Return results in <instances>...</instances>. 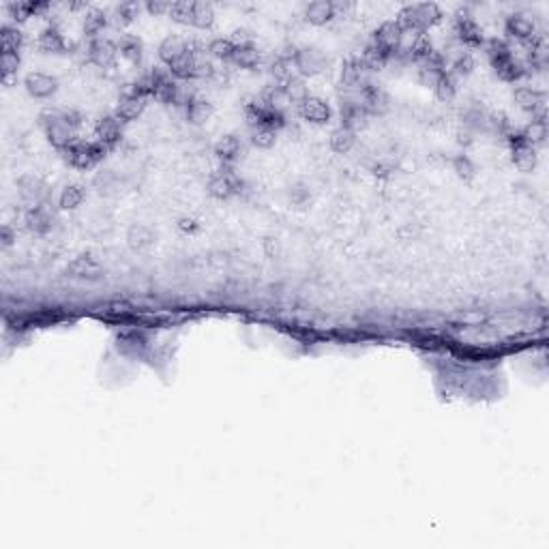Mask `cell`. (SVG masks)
Listing matches in <instances>:
<instances>
[{
  "mask_svg": "<svg viewBox=\"0 0 549 549\" xmlns=\"http://www.w3.org/2000/svg\"><path fill=\"white\" fill-rule=\"evenodd\" d=\"M240 153H243V144L236 135H223L215 144V155L223 165H232L240 157Z\"/></svg>",
  "mask_w": 549,
  "mask_h": 549,
  "instance_id": "cell-25",
  "label": "cell"
},
{
  "mask_svg": "<svg viewBox=\"0 0 549 549\" xmlns=\"http://www.w3.org/2000/svg\"><path fill=\"white\" fill-rule=\"evenodd\" d=\"M361 60L367 64L369 71H380V69H384L391 62V54L387 50H382L375 41H369V46L365 48Z\"/></svg>",
  "mask_w": 549,
  "mask_h": 549,
  "instance_id": "cell-29",
  "label": "cell"
},
{
  "mask_svg": "<svg viewBox=\"0 0 549 549\" xmlns=\"http://www.w3.org/2000/svg\"><path fill=\"white\" fill-rule=\"evenodd\" d=\"M393 169H395V167H393V165H387V163H377V165L373 167V172H375L377 176H389Z\"/></svg>",
  "mask_w": 549,
  "mask_h": 549,
  "instance_id": "cell-52",
  "label": "cell"
},
{
  "mask_svg": "<svg viewBox=\"0 0 549 549\" xmlns=\"http://www.w3.org/2000/svg\"><path fill=\"white\" fill-rule=\"evenodd\" d=\"M39 50L46 52V54H64L67 50H71L74 43L71 41H67L62 37V32L54 26L46 28L41 34H39V41H37Z\"/></svg>",
  "mask_w": 549,
  "mask_h": 549,
  "instance_id": "cell-23",
  "label": "cell"
},
{
  "mask_svg": "<svg viewBox=\"0 0 549 549\" xmlns=\"http://www.w3.org/2000/svg\"><path fill=\"white\" fill-rule=\"evenodd\" d=\"M453 169H455V174L464 181H472L474 174H476V167H474V163L468 155H457L453 159Z\"/></svg>",
  "mask_w": 549,
  "mask_h": 549,
  "instance_id": "cell-47",
  "label": "cell"
},
{
  "mask_svg": "<svg viewBox=\"0 0 549 549\" xmlns=\"http://www.w3.org/2000/svg\"><path fill=\"white\" fill-rule=\"evenodd\" d=\"M215 22V9L209 3H195L193 5V20L191 26L195 28H211Z\"/></svg>",
  "mask_w": 549,
  "mask_h": 549,
  "instance_id": "cell-40",
  "label": "cell"
},
{
  "mask_svg": "<svg viewBox=\"0 0 549 549\" xmlns=\"http://www.w3.org/2000/svg\"><path fill=\"white\" fill-rule=\"evenodd\" d=\"M18 69H20V54H13V52L0 54V71H3L5 84H11V78L18 74Z\"/></svg>",
  "mask_w": 549,
  "mask_h": 549,
  "instance_id": "cell-44",
  "label": "cell"
},
{
  "mask_svg": "<svg viewBox=\"0 0 549 549\" xmlns=\"http://www.w3.org/2000/svg\"><path fill=\"white\" fill-rule=\"evenodd\" d=\"M103 272H106V270L101 268V264H97L92 258H86V256L76 258L71 264H69V268H67L69 277L86 279V282H97V279H101Z\"/></svg>",
  "mask_w": 549,
  "mask_h": 549,
  "instance_id": "cell-21",
  "label": "cell"
},
{
  "mask_svg": "<svg viewBox=\"0 0 549 549\" xmlns=\"http://www.w3.org/2000/svg\"><path fill=\"white\" fill-rule=\"evenodd\" d=\"M335 18V9L333 3L328 0H316V3H309L305 9V20L314 26H324Z\"/></svg>",
  "mask_w": 549,
  "mask_h": 549,
  "instance_id": "cell-27",
  "label": "cell"
},
{
  "mask_svg": "<svg viewBox=\"0 0 549 549\" xmlns=\"http://www.w3.org/2000/svg\"><path fill=\"white\" fill-rule=\"evenodd\" d=\"M7 9H9V13H11L13 20L22 22V20L32 18V15L46 13V11L50 9V5H48V3H9Z\"/></svg>",
  "mask_w": 549,
  "mask_h": 549,
  "instance_id": "cell-33",
  "label": "cell"
},
{
  "mask_svg": "<svg viewBox=\"0 0 549 549\" xmlns=\"http://www.w3.org/2000/svg\"><path fill=\"white\" fill-rule=\"evenodd\" d=\"M116 54H118V46L112 43L110 39H95L88 43V60L101 69H108L114 64L116 60Z\"/></svg>",
  "mask_w": 549,
  "mask_h": 549,
  "instance_id": "cell-15",
  "label": "cell"
},
{
  "mask_svg": "<svg viewBox=\"0 0 549 549\" xmlns=\"http://www.w3.org/2000/svg\"><path fill=\"white\" fill-rule=\"evenodd\" d=\"M62 118H64L67 125H71L76 131H78V127L82 125V114H80L78 110H64V112H62Z\"/></svg>",
  "mask_w": 549,
  "mask_h": 549,
  "instance_id": "cell-49",
  "label": "cell"
},
{
  "mask_svg": "<svg viewBox=\"0 0 549 549\" xmlns=\"http://www.w3.org/2000/svg\"><path fill=\"white\" fill-rule=\"evenodd\" d=\"M169 9H172V3H161V0H148L146 3V11L151 15H169Z\"/></svg>",
  "mask_w": 549,
  "mask_h": 549,
  "instance_id": "cell-48",
  "label": "cell"
},
{
  "mask_svg": "<svg viewBox=\"0 0 549 549\" xmlns=\"http://www.w3.org/2000/svg\"><path fill=\"white\" fill-rule=\"evenodd\" d=\"M292 64L300 78H314V76H320L326 69V58L316 48H300V50H294Z\"/></svg>",
  "mask_w": 549,
  "mask_h": 549,
  "instance_id": "cell-5",
  "label": "cell"
},
{
  "mask_svg": "<svg viewBox=\"0 0 549 549\" xmlns=\"http://www.w3.org/2000/svg\"><path fill=\"white\" fill-rule=\"evenodd\" d=\"M0 240H3V247H9L15 240V232L9 225H3L0 228Z\"/></svg>",
  "mask_w": 549,
  "mask_h": 549,
  "instance_id": "cell-50",
  "label": "cell"
},
{
  "mask_svg": "<svg viewBox=\"0 0 549 549\" xmlns=\"http://www.w3.org/2000/svg\"><path fill=\"white\" fill-rule=\"evenodd\" d=\"M95 137H97V142L103 144L108 151L114 148L118 142H120V137H123V129H120V120L116 116H106V118H101L95 127Z\"/></svg>",
  "mask_w": 549,
  "mask_h": 549,
  "instance_id": "cell-18",
  "label": "cell"
},
{
  "mask_svg": "<svg viewBox=\"0 0 549 549\" xmlns=\"http://www.w3.org/2000/svg\"><path fill=\"white\" fill-rule=\"evenodd\" d=\"M453 34L455 39L461 43V46H470V48H478L483 46V30L480 26L472 20V15L468 11H459L457 18H455V26H453Z\"/></svg>",
  "mask_w": 549,
  "mask_h": 549,
  "instance_id": "cell-7",
  "label": "cell"
},
{
  "mask_svg": "<svg viewBox=\"0 0 549 549\" xmlns=\"http://www.w3.org/2000/svg\"><path fill=\"white\" fill-rule=\"evenodd\" d=\"M144 110H146V99H144V97L125 92V95L120 97V101H118L114 116H116L120 123H131V120H135V118H140Z\"/></svg>",
  "mask_w": 549,
  "mask_h": 549,
  "instance_id": "cell-20",
  "label": "cell"
},
{
  "mask_svg": "<svg viewBox=\"0 0 549 549\" xmlns=\"http://www.w3.org/2000/svg\"><path fill=\"white\" fill-rule=\"evenodd\" d=\"M108 24H110L108 13H103V11H97V9H95V11H90V13H86V18H84V34H86L90 41L101 39V34H103V30L108 28Z\"/></svg>",
  "mask_w": 549,
  "mask_h": 549,
  "instance_id": "cell-30",
  "label": "cell"
},
{
  "mask_svg": "<svg viewBox=\"0 0 549 549\" xmlns=\"http://www.w3.org/2000/svg\"><path fill=\"white\" fill-rule=\"evenodd\" d=\"M24 86L28 90L30 97L34 99H48L56 92L58 88V82L56 78L48 76V74H41V71H34V74H28L26 80H24Z\"/></svg>",
  "mask_w": 549,
  "mask_h": 549,
  "instance_id": "cell-17",
  "label": "cell"
},
{
  "mask_svg": "<svg viewBox=\"0 0 549 549\" xmlns=\"http://www.w3.org/2000/svg\"><path fill=\"white\" fill-rule=\"evenodd\" d=\"M472 135H474V133H472L470 129L459 131V142H461V144H470V142H472Z\"/></svg>",
  "mask_w": 549,
  "mask_h": 549,
  "instance_id": "cell-54",
  "label": "cell"
},
{
  "mask_svg": "<svg viewBox=\"0 0 549 549\" xmlns=\"http://www.w3.org/2000/svg\"><path fill=\"white\" fill-rule=\"evenodd\" d=\"M515 103L524 110L530 112L534 120H545L547 118V103H545V92L530 88V86H520L515 90Z\"/></svg>",
  "mask_w": 549,
  "mask_h": 549,
  "instance_id": "cell-8",
  "label": "cell"
},
{
  "mask_svg": "<svg viewBox=\"0 0 549 549\" xmlns=\"http://www.w3.org/2000/svg\"><path fill=\"white\" fill-rule=\"evenodd\" d=\"M26 225L34 234H48L54 228V213L50 209V204L43 202L37 206H30L26 213Z\"/></svg>",
  "mask_w": 549,
  "mask_h": 549,
  "instance_id": "cell-14",
  "label": "cell"
},
{
  "mask_svg": "<svg viewBox=\"0 0 549 549\" xmlns=\"http://www.w3.org/2000/svg\"><path fill=\"white\" fill-rule=\"evenodd\" d=\"M504 140L510 144V155H513V163L517 165L522 172H532L534 165H536V148L530 146L526 140H524V135L522 131L517 129H513L504 135Z\"/></svg>",
  "mask_w": 549,
  "mask_h": 549,
  "instance_id": "cell-4",
  "label": "cell"
},
{
  "mask_svg": "<svg viewBox=\"0 0 549 549\" xmlns=\"http://www.w3.org/2000/svg\"><path fill=\"white\" fill-rule=\"evenodd\" d=\"M472 69H474V58H472V54L470 52H459L455 58H453V62H451V69L449 71L459 80L461 76H468V74H472Z\"/></svg>",
  "mask_w": 549,
  "mask_h": 549,
  "instance_id": "cell-43",
  "label": "cell"
},
{
  "mask_svg": "<svg viewBox=\"0 0 549 549\" xmlns=\"http://www.w3.org/2000/svg\"><path fill=\"white\" fill-rule=\"evenodd\" d=\"M127 240H129V247L135 249V251H144L148 249L153 243H155V234L151 228L146 225H131L129 232H127Z\"/></svg>",
  "mask_w": 549,
  "mask_h": 549,
  "instance_id": "cell-31",
  "label": "cell"
},
{
  "mask_svg": "<svg viewBox=\"0 0 549 549\" xmlns=\"http://www.w3.org/2000/svg\"><path fill=\"white\" fill-rule=\"evenodd\" d=\"M522 135L524 140L530 144V146H543L547 142V120H530L524 129H522Z\"/></svg>",
  "mask_w": 549,
  "mask_h": 549,
  "instance_id": "cell-34",
  "label": "cell"
},
{
  "mask_svg": "<svg viewBox=\"0 0 549 549\" xmlns=\"http://www.w3.org/2000/svg\"><path fill=\"white\" fill-rule=\"evenodd\" d=\"M309 197V193L303 189V187H294L292 189V200L296 202V204H303V200H307Z\"/></svg>",
  "mask_w": 549,
  "mask_h": 549,
  "instance_id": "cell-53",
  "label": "cell"
},
{
  "mask_svg": "<svg viewBox=\"0 0 549 549\" xmlns=\"http://www.w3.org/2000/svg\"><path fill=\"white\" fill-rule=\"evenodd\" d=\"M18 189H20V195L30 202L32 206H37V204H43L48 202L50 197V189L48 185L39 179V176H32V174H26L18 181Z\"/></svg>",
  "mask_w": 549,
  "mask_h": 549,
  "instance_id": "cell-13",
  "label": "cell"
},
{
  "mask_svg": "<svg viewBox=\"0 0 549 549\" xmlns=\"http://www.w3.org/2000/svg\"><path fill=\"white\" fill-rule=\"evenodd\" d=\"M118 46V52L127 58V60H131V62H137L142 58V41L137 39V37H133V34H123L120 37V41L116 43Z\"/></svg>",
  "mask_w": 549,
  "mask_h": 549,
  "instance_id": "cell-38",
  "label": "cell"
},
{
  "mask_svg": "<svg viewBox=\"0 0 549 549\" xmlns=\"http://www.w3.org/2000/svg\"><path fill=\"white\" fill-rule=\"evenodd\" d=\"M22 48V32L15 26H3L0 28V50L5 52H13L20 54Z\"/></svg>",
  "mask_w": 549,
  "mask_h": 549,
  "instance_id": "cell-36",
  "label": "cell"
},
{
  "mask_svg": "<svg viewBox=\"0 0 549 549\" xmlns=\"http://www.w3.org/2000/svg\"><path fill=\"white\" fill-rule=\"evenodd\" d=\"M356 144V131L348 127H339L331 133V148L339 155H346Z\"/></svg>",
  "mask_w": 549,
  "mask_h": 549,
  "instance_id": "cell-32",
  "label": "cell"
},
{
  "mask_svg": "<svg viewBox=\"0 0 549 549\" xmlns=\"http://www.w3.org/2000/svg\"><path fill=\"white\" fill-rule=\"evenodd\" d=\"M504 32L508 39H515L520 43H526L534 37V34H538L534 20H530L528 13H513L510 18H506Z\"/></svg>",
  "mask_w": 549,
  "mask_h": 549,
  "instance_id": "cell-10",
  "label": "cell"
},
{
  "mask_svg": "<svg viewBox=\"0 0 549 549\" xmlns=\"http://www.w3.org/2000/svg\"><path fill=\"white\" fill-rule=\"evenodd\" d=\"M185 112H187V120L191 125H202L209 120V116L213 114V106L202 97H189L185 103Z\"/></svg>",
  "mask_w": 549,
  "mask_h": 549,
  "instance_id": "cell-28",
  "label": "cell"
},
{
  "mask_svg": "<svg viewBox=\"0 0 549 549\" xmlns=\"http://www.w3.org/2000/svg\"><path fill=\"white\" fill-rule=\"evenodd\" d=\"M137 13H140V5L137 3H120L114 11V22L116 26H125V24H131Z\"/></svg>",
  "mask_w": 549,
  "mask_h": 549,
  "instance_id": "cell-46",
  "label": "cell"
},
{
  "mask_svg": "<svg viewBox=\"0 0 549 549\" xmlns=\"http://www.w3.org/2000/svg\"><path fill=\"white\" fill-rule=\"evenodd\" d=\"M39 123L41 127L46 129V135H48V142L56 148V151H64L71 146L78 135H76V129L71 125H67L64 118H62V112H43L39 116Z\"/></svg>",
  "mask_w": 549,
  "mask_h": 549,
  "instance_id": "cell-2",
  "label": "cell"
},
{
  "mask_svg": "<svg viewBox=\"0 0 549 549\" xmlns=\"http://www.w3.org/2000/svg\"><path fill=\"white\" fill-rule=\"evenodd\" d=\"M232 64L240 67V69H256L262 64V52L253 46V43H247V46H236L232 58H230Z\"/></svg>",
  "mask_w": 549,
  "mask_h": 549,
  "instance_id": "cell-26",
  "label": "cell"
},
{
  "mask_svg": "<svg viewBox=\"0 0 549 549\" xmlns=\"http://www.w3.org/2000/svg\"><path fill=\"white\" fill-rule=\"evenodd\" d=\"M108 148L99 144L97 140L95 142H84V140H76L69 148L62 151L64 159L69 161V165H74L78 169H90L95 167L103 157H106Z\"/></svg>",
  "mask_w": 549,
  "mask_h": 549,
  "instance_id": "cell-3",
  "label": "cell"
},
{
  "mask_svg": "<svg viewBox=\"0 0 549 549\" xmlns=\"http://www.w3.org/2000/svg\"><path fill=\"white\" fill-rule=\"evenodd\" d=\"M179 228H181L183 232H189V234H191V232L197 230V223H195V219H187V217H185V219L179 221Z\"/></svg>",
  "mask_w": 549,
  "mask_h": 549,
  "instance_id": "cell-51",
  "label": "cell"
},
{
  "mask_svg": "<svg viewBox=\"0 0 549 549\" xmlns=\"http://www.w3.org/2000/svg\"><path fill=\"white\" fill-rule=\"evenodd\" d=\"M494 71L498 74V78H502L504 82H515L526 76V67L524 62H520L513 54H506V56H500L496 60H489Z\"/></svg>",
  "mask_w": 549,
  "mask_h": 549,
  "instance_id": "cell-22",
  "label": "cell"
},
{
  "mask_svg": "<svg viewBox=\"0 0 549 549\" xmlns=\"http://www.w3.org/2000/svg\"><path fill=\"white\" fill-rule=\"evenodd\" d=\"M277 142V131L270 129V127H253L251 129V144L266 151L270 146H274Z\"/></svg>",
  "mask_w": 549,
  "mask_h": 549,
  "instance_id": "cell-41",
  "label": "cell"
},
{
  "mask_svg": "<svg viewBox=\"0 0 549 549\" xmlns=\"http://www.w3.org/2000/svg\"><path fill=\"white\" fill-rule=\"evenodd\" d=\"M361 103H363V108L367 110V114H384L389 110V95L380 88V86H375V84H367L361 92Z\"/></svg>",
  "mask_w": 549,
  "mask_h": 549,
  "instance_id": "cell-19",
  "label": "cell"
},
{
  "mask_svg": "<svg viewBox=\"0 0 549 549\" xmlns=\"http://www.w3.org/2000/svg\"><path fill=\"white\" fill-rule=\"evenodd\" d=\"M367 110L363 108L361 103V95L359 92H346V97L341 99V127H348L352 131H356L359 127H363L367 123Z\"/></svg>",
  "mask_w": 549,
  "mask_h": 549,
  "instance_id": "cell-9",
  "label": "cell"
},
{
  "mask_svg": "<svg viewBox=\"0 0 549 549\" xmlns=\"http://www.w3.org/2000/svg\"><path fill=\"white\" fill-rule=\"evenodd\" d=\"M185 54H187V39H181L176 34H169V37H165L159 46V58H161V62H165V67L179 60Z\"/></svg>",
  "mask_w": 549,
  "mask_h": 549,
  "instance_id": "cell-24",
  "label": "cell"
},
{
  "mask_svg": "<svg viewBox=\"0 0 549 549\" xmlns=\"http://www.w3.org/2000/svg\"><path fill=\"white\" fill-rule=\"evenodd\" d=\"M442 20V11L433 3H421V5H408L399 11L397 24L403 32L410 34H425L427 28L436 26Z\"/></svg>",
  "mask_w": 549,
  "mask_h": 549,
  "instance_id": "cell-1",
  "label": "cell"
},
{
  "mask_svg": "<svg viewBox=\"0 0 549 549\" xmlns=\"http://www.w3.org/2000/svg\"><path fill=\"white\" fill-rule=\"evenodd\" d=\"M240 191V183L238 179L232 174V167L230 165H223L219 174H215L211 181H209V193L215 197V200H228L232 197L234 193Z\"/></svg>",
  "mask_w": 549,
  "mask_h": 549,
  "instance_id": "cell-11",
  "label": "cell"
},
{
  "mask_svg": "<svg viewBox=\"0 0 549 549\" xmlns=\"http://www.w3.org/2000/svg\"><path fill=\"white\" fill-rule=\"evenodd\" d=\"M234 50H236V46L232 43V39H223L221 37V39H213L209 43V54L213 58H219V60H230Z\"/></svg>",
  "mask_w": 549,
  "mask_h": 549,
  "instance_id": "cell-45",
  "label": "cell"
},
{
  "mask_svg": "<svg viewBox=\"0 0 549 549\" xmlns=\"http://www.w3.org/2000/svg\"><path fill=\"white\" fill-rule=\"evenodd\" d=\"M298 108V114L303 120L314 123V125H326L331 120V108L328 103H324L318 97H307Z\"/></svg>",
  "mask_w": 549,
  "mask_h": 549,
  "instance_id": "cell-16",
  "label": "cell"
},
{
  "mask_svg": "<svg viewBox=\"0 0 549 549\" xmlns=\"http://www.w3.org/2000/svg\"><path fill=\"white\" fill-rule=\"evenodd\" d=\"M84 202V189L80 185H69L62 189L60 197H58V206L62 211H76L78 206Z\"/></svg>",
  "mask_w": 549,
  "mask_h": 549,
  "instance_id": "cell-37",
  "label": "cell"
},
{
  "mask_svg": "<svg viewBox=\"0 0 549 549\" xmlns=\"http://www.w3.org/2000/svg\"><path fill=\"white\" fill-rule=\"evenodd\" d=\"M193 5L195 3H189V0H176V3H172V9H169V18L179 22V24H187L191 26V20H193Z\"/></svg>",
  "mask_w": 549,
  "mask_h": 549,
  "instance_id": "cell-42",
  "label": "cell"
},
{
  "mask_svg": "<svg viewBox=\"0 0 549 549\" xmlns=\"http://www.w3.org/2000/svg\"><path fill=\"white\" fill-rule=\"evenodd\" d=\"M371 71L361 58H350L341 67V88L346 92H361L369 84Z\"/></svg>",
  "mask_w": 549,
  "mask_h": 549,
  "instance_id": "cell-6",
  "label": "cell"
},
{
  "mask_svg": "<svg viewBox=\"0 0 549 549\" xmlns=\"http://www.w3.org/2000/svg\"><path fill=\"white\" fill-rule=\"evenodd\" d=\"M282 88H284L286 97L290 99V103H294V106H300V103L309 97V90H307L303 78H296V76H292Z\"/></svg>",
  "mask_w": 549,
  "mask_h": 549,
  "instance_id": "cell-39",
  "label": "cell"
},
{
  "mask_svg": "<svg viewBox=\"0 0 549 549\" xmlns=\"http://www.w3.org/2000/svg\"><path fill=\"white\" fill-rule=\"evenodd\" d=\"M371 41H375L382 50H387V52L393 56L395 52H399V48H401V43H403V30H401L399 24L393 22V20H391V22H384L380 28L373 32V39H371Z\"/></svg>",
  "mask_w": 549,
  "mask_h": 549,
  "instance_id": "cell-12",
  "label": "cell"
},
{
  "mask_svg": "<svg viewBox=\"0 0 549 549\" xmlns=\"http://www.w3.org/2000/svg\"><path fill=\"white\" fill-rule=\"evenodd\" d=\"M433 90H436V97L440 101H444V103L453 101V97L457 95V78L449 71V69H446V71L440 76V80L436 82Z\"/></svg>",
  "mask_w": 549,
  "mask_h": 549,
  "instance_id": "cell-35",
  "label": "cell"
}]
</instances>
